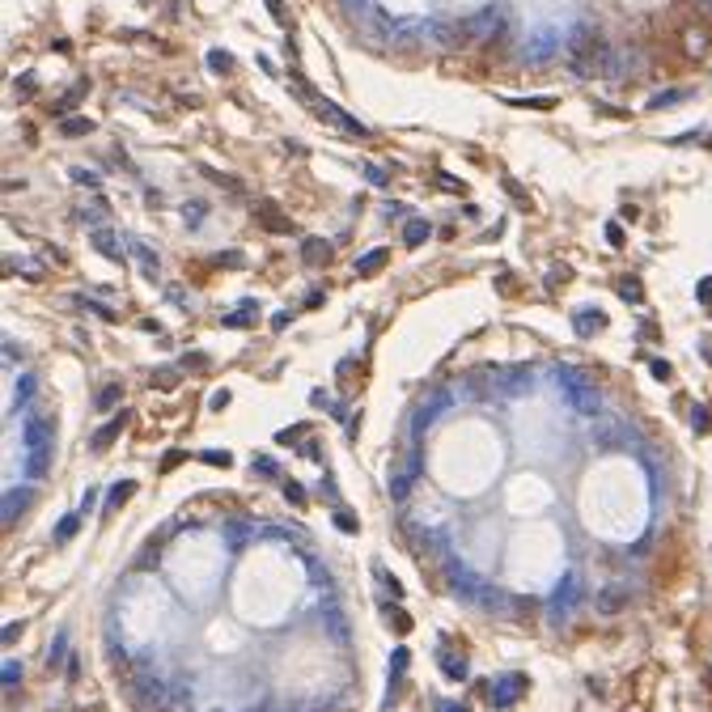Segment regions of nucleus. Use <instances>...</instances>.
Listing matches in <instances>:
<instances>
[{
	"label": "nucleus",
	"instance_id": "09e8293b",
	"mask_svg": "<svg viewBox=\"0 0 712 712\" xmlns=\"http://www.w3.org/2000/svg\"><path fill=\"white\" fill-rule=\"evenodd\" d=\"M289 318H293V314H289V310H280L276 318H271V326H276V331H280V326H289Z\"/></svg>",
	"mask_w": 712,
	"mask_h": 712
},
{
	"label": "nucleus",
	"instance_id": "58836bf2",
	"mask_svg": "<svg viewBox=\"0 0 712 712\" xmlns=\"http://www.w3.org/2000/svg\"><path fill=\"white\" fill-rule=\"evenodd\" d=\"M17 679H22V666H17V662H5V687H17Z\"/></svg>",
	"mask_w": 712,
	"mask_h": 712
},
{
	"label": "nucleus",
	"instance_id": "4468645a",
	"mask_svg": "<svg viewBox=\"0 0 712 712\" xmlns=\"http://www.w3.org/2000/svg\"><path fill=\"white\" fill-rule=\"evenodd\" d=\"M450 589H454V593H467V598H483V585H479L467 568H462V573L450 568Z\"/></svg>",
	"mask_w": 712,
	"mask_h": 712
},
{
	"label": "nucleus",
	"instance_id": "5701e85b",
	"mask_svg": "<svg viewBox=\"0 0 712 712\" xmlns=\"http://www.w3.org/2000/svg\"><path fill=\"white\" fill-rule=\"evenodd\" d=\"M619 297H623L628 305H640V301H644V285H640V280H619Z\"/></svg>",
	"mask_w": 712,
	"mask_h": 712
},
{
	"label": "nucleus",
	"instance_id": "1a4fd4ad",
	"mask_svg": "<svg viewBox=\"0 0 712 712\" xmlns=\"http://www.w3.org/2000/svg\"><path fill=\"white\" fill-rule=\"evenodd\" d=\"M301 263H305V267L331 263V242H326V238H305V242H301Z\"/></svg>",
	"mask_w": 712,
	"mask_h": 712
},
{
	"label": "nucleus",
	"instance_id": "7ed1b4c3",
	"mask_svg": "<svg viewBox=\"0 0 712 712\" xmlns=\"http://www.w3.org/2000/svg\"><path fill=\"white\" fill-rule=\"evenodd\" d=\"M522 691H526V679H522V674H501L497 683L487 687V699H492V708H509V704H517Z\"/></svg>",
	"mask_w": 712,
	"mask_h": 712
},
{
	"label": "nucleus",
	"instance_id": "412c9836",
	"mask_svg": "<svg viewBox=\"0 0 712 712\" xmlns=\"http://www.w3.org/2000/svg\"><path fill=\"white\" fill-rule=\"evenodd\" d=\"M119 399H123V386H115V381H111V386H102V391H98L93 407H98V411H111V407H115Z\"/></svg>",
	"mask_w": 712,
	"mask_h": 712
},
{
	"label": "nucleus",
	"instance_id": "39448f33",
	"mask_svg": "<svg viewBox=\"0 0 712 712\" xmlns=\"http://www.w3.org/2000/svg\"><path fill=\"white\" fill-rule=\"evenodd\" d=\"M255 216H259V225H267L271 234H293V229H297L271 199H259V204H255Z\"/></svg>",
	"mask_w": 712,
	"mask_h": 712
},
{
	"label": "nucleus",
	"instance_id": "b1692460",
	"mask_svg": "<svg viewBox=\"0 0 712 712\" xmlns=\"http://www.w3.org/2000/svg\"><path fill=\"white\" fill-rule=\"evenodd\" d=\"M149 381H153L157 391H174V386H179V369H153Z\"/></svg>",
	"mask_w": 712,
	"mask_h": 712
},
{
	"label": "nucleus",
	"instance_id": "7c9ffc66",
	"mask_svg": "<svg viewBox=\"0 0 712 712\" xmlns=\"http://www.w3.org/2000/svg\"><path fill=\"white\" fill-rule=\"evenodd\" d=\"M250 467H255V475H263V479H271V475H276V462H271L267 454H255V462H250Z\"/></svg>",
	"mask_w": 712,
	"mask_h": 712
},
{
	"label": "nucleus",
	"instance_id": "9b49d317",
	"mask_svg": "<svg viewBox=\"0 0 712 712\" xmlns=\"http://www.w3.org/2000/svg\"><path fill=\"white\" fill-rule=\"evenodd\" d=\"M573 326H577V335H598L602 326H607V314H602V310H577Z\"/></svg>",
	"mask_w": 712,
	"mask_h": 712
},
{
	"label": "nucleus",
	"instance_id": "8fccbe9b",
	"mask_svg": "<svg viewBox=\"0 0 712 712\" xmlns=\"http://www.w3.org/2000/svg\"><path fill=\"white\" fill-rule=\"evenodd\" d=\"M93 501H98V492L89 487V492H85V497H81V513H85V509H93Z\"/></svg>",
	"mask_w": 712,
	"mask_h": 712
},
{
	"label": "nucleus",
	"instance_id": "a211bd4d",
	"mask_svg": "<svg viewBox=\"0 0 712 712\" xmlns=\"http://www.w3.org/2000/svg\"><path fill=\"white\" fill-rule=\"evenodd\" d=\"M128 497H136V479H119V483L111 487V497H106V513H115Z\"/></svg>",
	"mask_w": 712,
	"mask_h": 712
},
{
	"label": "nucleus",
	"instance_id": "37998d69",
	"mask_svg": "<svg viewBox=\"0 0 712 712\" xmlns=\"http://www.w3.org/2000/svg\"><path fill=\"white\" fill-rule=\"evenodd\" d=\"M187 221H191V225L204 221V204H187Z\"/></svg>",
	"mask_w": 712,
	"mask_h": 712
},
{
	"label": "nucleus",
	"instance_id": "79ce46f5",
	"mask_svg": "<svg viewBox=\"0 0 712 712\" xmlns=\"http://www.w3.org/2000/svg\"><path fill=\"white\" fill-rule=\"evenodd\" d=\"M73 179H77L81 187H98V174H89V170H73Z\"/></svg>",
	"mask_w": 712,
	"mask_h": 712
},
{
	"label": "nucleus",
	"instance_id": "c03bdc74",
	"mask_svg": "<svg viewBox=\"0 0 712 712\" xmlns=\"http://www.w3.org/2000/svg\"><path fill=\"white\" fill-rule=\"evenodd\" d=\"M670 373H674V369H670V361H653V377H662V381H666Z\"/></svg>",
	"mask_w": 712,
	"mask_h": 712
},
{
	"label": "nucleus",
	"instance_id": "dca6fc26",
	"mask_svg": "<svg viewBox=\"0 0 712 712\" xmlns=\"http://www.w3.org/2000/svg\"><path fill=\"white\" fill-rule=\"evenodd\" d=\"M441 670H446V679L462 683V679H467V657H462V653H450V649L441 644Z\"/></svg>",
	"mask_w": 712,
	"mask_h": 712
},
{
	"label": "nucleus",
	"instance_id": "c85d7f7f",
	"mask_svg": "<svg viewBox=\"0 0 712 712\" xmlns=\"http://www.w3.org/2000/svg\"><path fill=\"white\" fill-rule=\"evenodd\" d=\"M199 458L204 462H212V467H229L234 458H229V450H199Z\"/></svg>",
	"mask_w": 712,
	"mask_h": 712
},
{
	"label": "nucleus",
	"instance_id": "f03ea898",
	"mask_svg": "<svg viewBox=\"0 0 712 712\" xmlns=\"http://www.w3.org/2000/svg\"><path fill=\"white\" fill-rule=\"evenodd\" d=\"M56 446V420L51 416H30L26 428H22V450L34 454V450H51Z\"/></svg>",
	"mask_w": 712,
	"mask_h": 712
},
{
	"label": "nucleus",
	"instance_id": "9d476101",
	"mask_svg": "<svg viewBox=\"0 0 712 712\" xmlns=\"http://www.w3.org/2000/svg\"><path fill=\"white\" fill-rule=\"evenodd\" d=\"M628 598H632V593H628L623 585H607V589L598 593V611H602V615H619V611L628 607Z\"/></svg>",
	"mask_w": 712,
	"mask_h": 712
},
{
	"label": "nucleus",
	"instance_id": "49530a36",
	"mask_svg": "<svg viewBox=\"0 0 712 712\" xmlns=\"http://www.w3.org/2000/svg\"><path fill=\"white\" fill-rule=\"evenodd\" d=\"M17 636H22V623H9V628H5V636H0V640H5V644H13Z\"/></svg>",
	"mask_w": 712,
	"mask_h": 712
},
{
	"label": "nucleus",
	"instance_id": "bb28decb",
	"mask_svg": "<svg viewBox=\"0 0 712 712\" xmlns=\"http://www.w3.org/2000/svg\"><path fill=\"white\" fill-rule=\"evenodd\" d=\"M208 68H212V73H229V68H234V56H229V51H208Z\"/></svg>",
	"mask_w": 712,
	"mask_h": 712
},
{
	"label": "nucleus",
	"instance_id": "423d86ee",
	"mask_svg": "<svg viewBox=\"0 0 712 712\" xmlns=\"http://www.w3.org/2000/svg\"><path fill=\"white\" fill-rule=\"evenodd\" d=\"M123 428H128V411H119L115 420H106V424H102V428H98V432L89 437V450H93V454H102V450H111V441H115V437H119Z\"/></svg>",
	"mask_w": 712,
	"mask_h": 712
},
{
	"label": "nucleus",
	"instance_id": "ea45409f",
	"mask_svg": "<svg viewBox=\"0 0 712 712\" xmlns=\"http://www.w3.org/2000/svg\"><path fill=\"white\" fill-rule=\"evenodd\" d=\"M183 458H187V454H183V450H170V454H166V458H161V471H174V467H179V462H183Z\"/></svg>",
	"mask_w": 712,
	"mask_h": 712
},
{
	"label": "nucleus",
	"instance_id": "ddd939ff",
	"mask_svg": "<svg viewBox=\"0 0 712 712\" xmlns=\"http://www.w3.org/2000/svg\"><path fill=\"white\" fill-rule=\"evenodd\" d=\"M573 407H577V411H585V416H598V411H602V399H598L589 386L573 381Z\"/></svg>",
	"mask_w": 712,
	"mask_h": 712
},
{
	"label": "nucleus",
	"instance_id": "f3484780",
	"mask_svg": "<svg viewBox=\"0 0 712 712\" xmlns=\"http://www.w3.org/2000/svg\"><path fill=\"white\" fill-rule=\"evenodd\" d=\"M51 471V450H34L26 454V479H43Z\"/></svg>",
	"mask_w": 712,
	"mask_h": 712
},
{
	"label": "nucleus",
	"instance_id": "f704fd0d",
	"mask_svg": "<svg viewBox=\"0 0 712 712\" xmlns=\"http://www.w3.org/2000/svg\"><path fill=\"white\" fill-rule=\"evenodd\" d=\"M64 649H68V640H64V636H60L56 644H51V657H47V662H51V670H56V666L64 662Z\"/></svg>",
	"mask_w": 712,
	"mask_h": 712
},
{
	"label": "nucleus",
	"instance_id": "c756f323",
	"mask_svg": "<svg viewBox=\"0 0 712 712\" xmlns=\"http://www.w3.org/2000/svg\"><path fill=\"white\" fill-rule=\"evenodd\" d=\"M212 263H216V267H246V263H242V250H221Z\"/></svg>",
	"mask_w": 712,
	"mask_h": 712
},
{
	"label": "nucleus",
	"instance_id": "6ab92c4d",
	"mask_svg": "<svg viewBox=\"0 0 712 712\" xmlns=\"http://www.w3.org/2000/svg\"><path fill=\"white\" fill-rule=\"evenodd\" d=\"M428 234H432V225H428V221H420V216L403 225V242H407V246H424V242H428Z\"/></svg>",
	"mask_w": 712,
	"mask_h": 712
},
{
	"label": "nucleus",
	"instance_id": "473e14b6",
	"mask_svg": "<svg viewBox=\"0 0 712 712\" xmlns=\"http://www.w3.org/2000/svg\"><path fill=\"white\" fill-rule=\"evenodd\" d=\"M34 386H38V381H34V373H26V377L17 381V399H22V403H30V395H34Z\"/></svg>",
	"mask_w": 712,
	"mask_h": 712
},
{
	"label": "nucleus",
	"instance_id": "4be33fe9",
	"mask_svg": "<svg viewBox=\"0 0 712 712\" xmlns=\"http://www.w3.org/2000/svg\"><path fill=\"white\" fill-rule=\"evenodd\" d=\"M305 432H310V424H289V428L276 432V441L280 446H297V441H305Z\"/></svg>",
	"mask_w": 712,
	"mask_h": 712
},
{
	"label": "nucleus",
	"instance_id": "f257e3e1",
	"mask_svg": "<svg viewBox=\"0 0 712 712\" xmlns=\"http://www.w3.org/2000/svg\"><path fill=\"white\" fill-rule=\"evenodd\" d=\"M568 64L577 77H598V73L607 77V73H615V51L593 26H577L568 38Z\"/></svg>",
	"mask_w": 712,
	"mask_h": 712
},
{
	"label": "nucleus",
	"instance_id": "0eeeda50",
	"mask_svg": "<svg viewBox=\"0 0 712 712\" xmlns=\"http://www.w3.org/2000/svg\"><path fill=\"white\" fill-rule=\"evenodd\" d=\"M318 115H322V119H331V123H335V128H344V132H352V136H369V128H365L361 119L344 115L335 102H318Z\"/></svg>",
	"mask_w": 712,
	"mask_h": 712
},
{
	"label": "nucleus",
	"instance_id": "6e6552de",
	"mask_svg": "<svg viewBox=\"0 0 712 712\" xmlns=\"http://www.w3.org/2000/svg\"><path fill=\"white\" fill-rule=\"evenodd\" d=\"M573 602H577V577H564V581L556 585V598H552V619H556V623H560V615L573 611Z\"/></svg>",
	"mask_w": 712,
	"mask_h": 712
},
{
	"label": "nucleus",
	"instance_id": "cd10ccee",
	"mask_svg": "<svg viewBox=\"0 0 712 712\" xmlns=\"http://www.w3.org/2000/svg\"><path fill=\"white\" fill-rule=\"evenodd\" d=\"M60 132H64V136H85V132H93V119H64Z\"/></svg>",
	"mask_w": 712,
	"mask_h": 712
},
{
	"label": "nucleus",
	"instance_id": "aec40b11",
	"mask_svg": "<svg viewBox=\"0 0 712 712\" xmlns=\"http://www.w3.org/2000/svg\"><path fill=\"white\" fill-rule=\"evenodd\" d=\"M381 263H386V250H369L356 259V276H373V271H381Z\"/></svg>",
	"mask_w": 712,
	"mask_h": 712
},
{
	"label": "nucleus",
	"instance_id": "c9c22d12",
	"mask_svg": "<svg viewBox=\"0 0 712 712\" xmlns=\"http://www.w3.org/2000/svg\"><path fill=\"white\" fill-rule=\"evenodd\" d=\"M335 526H340V530H348V534H352V530H356V517H352V513H348V509H335Z\"/></svg>",
	"mask_w": 712,
	"mask_h": 712
},
{
	"label": "nucleus",
	"instance_id": "393cba45",
	"mask_svg": "<svg viewBox=\"0 0 712 712\" xmlns=\"http://www.w3.org/2000/svg\"><path fill=\"white\" fill-rule=\"evenodd\" d=\"M255 314H259V310H255V301H242V310L225 314V326H246V322H250Z\"/></svg>",
	"mask_w": 712,
	"mask_h": 712
},
{
	"label": "nucleus",
	"instance_id": "2f4dec72",
	"mask_svg": "<svg viewBox=\"0 0 712 712\" xmlns=\"http://www.w3.org/2000/svg\"><path fill=\"white\" fill-rule=\"evenodd\" d=\"M285 497H289V505H310V501H305V487H301V483H293V479L285 483Z\"/></svg>",
	"mask_w": 712,
	"mask_h": 712
},
{
	"label": "nucleus",
	"instance_id": "4c0bfd02",
	"mask_svg": "<svg viewBox=\"0 0 712 712\" xmlns=\"http://www.w3.org/2000/svg\"><path fill=\"white\" fill-rule=\"evenodd\" d=\"M183 365H187V369H208V356H204V352H187Z\"/></svg>",
	"mask_w": 712,
	"mask_h": 712
},
{
	"label": "nucleus",
	"instance_id": "a878e982",
	"mask_svg": "<svg viewBox=\"0 0 712 712\" xmlns=\"http://www.w3.org/2000/svg\"><path fill=\"white\" fill-rule=\"evenodd\" d=\"M77 526H81V513H68V517H60V526H56V543H68V538L77 534Z\"/></svg>",
	"mask_w": 712,
	"mask_h": 712
},
{
	"label": "nucleus",
	"instance_id": "a19ab883",
	"mask_svg": "<svg viewBox=\"0 0 712 712\" xmlns=\"http://www.w3.org/2000/svg\"><path fill=\"white\" fill-rule=\"evenodd\" d=\"M365 174H369V183H373V187H386V170H377V166H365Z\"/></svg>",
	"mask_w": 712,
	"mask_h": 712
},
{
	"label": "nucleus",
	"instance_id": "20e7f679",
	"mask_svg": "<svg viewBox=\"0 0 712 712\" xmlns=\"http://www.w3.org/2000/svg\"><path fill=\"white\" fill-rule=\"evenodd\" d=\"M89 242H93V250H98V255L115 259V263H123V255H128L123 238H119V234H115L111 225H93V229H89Z\"/></svg>",
	"mask_w": 712,
	"mask_h": 712
},
{
	"label": "nucleus",
	"instance_id": "de8ad7c7",
	"mask_svg": "<svg viewBox=\"0 0 712 712\" xmlns=\"http://www.w3.org/2000/svg\"><path fill=\"white\" fill-rule=\"evenodd\" d=\"M391 619H395V628H399V632H407V628H411V619H407V615H403V611H395V615H391Z\"/></svg>",
	"mask_w": 712,
	"mask_h": 712
},
{
	"label": "nucleus",
	"instance_id": "3c124183",
	"mask_svg": "<svg viewBox=\"0 0 712 712\" xmlns=\"http://www.w3.org/2000/svg\"><path fill=\"white\" fill-rule=\"evenodd\" d=\"M437 183H441V187H450V191H462V183H454L450 174H437Z\"/></svg>",
	"mask_w": 712,
	"mask_h": 712
},
{
	"label": "nucleus",
	"instance_id": "864d4df0",
	"mask_svg": "<svg viewBox=\"0 0 712 712\" xmlns=\"http://www.w3.org/2000/svg\"><path fill=\"white\" fill-rule=\"evenodd\" d=\"M267 9H271V17H285V5H280V0H267Z\"/></svg>",
	"mask_w": 712,
	"mask_h": 712
},
{
	"label": "nucleus",
	"instance_id": "603ef678",
	"mask_svg": "<svg viewBox=\"0 0 712 712\" xmlns=\"http://www.w3.org/2000/svg\"><path fill=\"white\" fill-rule=\"evenodd\" d=\"M695 293H699V301H712V280H704V285H699Z\"/></svg>",
	"mask_w": 712,
	"mask_h": 712
},
{
	"label": "nucleus",
	"instance_id": "72a5a7b5",
	"mask_svg": "<svg viewBox=\"0 0 712 712\" xmlns=\"http://www.w3.org/2000/svg\"><path fill=\"white\" fill-rule=\"evenodd\" d=\"M679 98H683V89H670V93H662V98H653L649 111H662V106H670V102H679Z\"/></svg>",
	"mask_w": 712,
	"mask_h": 712
},
{
	"label": "nucleus",
	"instance_id": "2eb2a0df",
	"mask_svg": "<svg viewBox=\"0 0 712 712\" xmlns=\"http://www.w3.org/2000/svg\"><path fill=\"white\" fill-rule=\"evenodd\" d=\"M407 662H411V653H407V649H395V657H391V695H386V708H391L395 695H399V679H403Z\"/></svg>",
	"mask_w": 712,
	"mask_h": 712
},
{
	"label": "nucleus",
	"instance_id": "5fc2aeb1",
	"mask_svg": "<svg viewBox=\"0 0 712 712\" xmlns=\"http://www.w3.org/2000/svg\"><path fill=\"white\" fill-rule=\"evenodd\" d=\"M437 712H467L462 704H437Z\"/></svg>",
	"mask_w": 712,
	"mask_h": 712
},
{
	"label": "nucleus",
	"instance_id": "f8f14e48",
	"mask_svg": "<svg viewBox=\"0 0 712 712\" xmlns=\"http://www.w3.org/2000/svg\"><path fill=\"white\" fill-rule=\"evenodd\" d=\"M30 497H34L30 487H9V492H5V526H13V522H17V509H26V505H30Z\"/></svg>",
	"mask_w": 712,
	"mask_h": 712
},
{
	"label": "nucleus",
	"instance_id": "e433bc0d",
	"mask_svg": "<svg viewBox=\"0 0 712 712\" xmlns=\"http://www.w3.org/2000/svg\"><path fill=\"white\" fill-rule=\"evenodd\" d=\"M229 399H234L229 391H212V399H208V407H212V411H221V407H229Z\"/></svg>",
	"mask_w": 712,
	"mask_h": 712
},
{
	"label": "nucleus",
	"instance_id": "a18cd8bd",
	"mask_svg": "<svg viewBox=\"0 0 712 712\" xmlns=\"http://www.w3.org/2000/svg\"><path fill=\"white\" fill-rule=\"evenodd\" d=\"M607 242H611V246H623V229H619V225H607Z\"/></svg>",
	"mask_w": 712,
	"mask_h": 712
}]
</instances>
